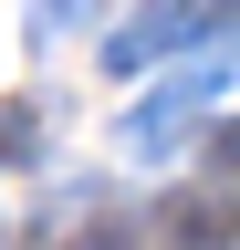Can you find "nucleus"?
Wrapping results in <instances>:
<instances>
[{"label": "nucleus", "instance_id": "nucleus-1", "mask_svg": "<svg viewBox=\"0 0 240 250\" xmlns=\"http://www.w3.org/2000/svg\"><path fill=\"white\" fill-rule=\"evenodd\" d=\"M219 83H240V31H219V42H209L198 62H177V73L146 94V104L126 115V146H136V156H167V146L188 136L209 104H219Z\"/></svg>", "mask_w": 240, "mask_h": 250}, {"label": "nucleus", "instance_id": "nucleus-2", "mask_svg": "<svg viewBox=\"0 0 240 250\" xmlns=\"http://www.w3.org/2000/svg\"><path fill=\"white\" fill-rule=\"evenodd\" d=\"M219 42V0H146V11L105 42L115 73H146V62H167V52H209Z\"/></svg>", "mask_w": 240, "mask_h": 250}, {"label": "nucleus", "instance_id": "nucleus-3", "mask_svg": "<svg viewBox=\"0 0 240 250\" xmlns=\"http://www.w3.org/2000/svg\"><path fill=\"white\" fill-rule=\"evenodd\" d=\"M167 250H230V229H240V208L219 198V188H198V198H167Z\"/></svg>", "mask_w": 240, "mask_h": 250}, {"label": "nucleus", "instance_id": "nucleus-4", "mask_svg": "<svg viewBox=\"0 0 240 250\" xmlns=\"http://www.w3.org/2000/svg\"><path fill=\"white\" fill-rule=\"evenodd\" d=\"M0 146H11V156L32 146V104H11V115H0Z\"/></svg>", "mask_w": 240, "mask_h": 250}, {"label": "nucleus", "instance_id": "nucleus-5", "mask_svg": "<svg viewBox=\"0 0 240 250\" xmlns=\"http://www.w3.org/2000/svg\"><path fill=\"white\" fill-rule=\"evenodd\" d=\"M219 167H230V177H240V125H219Z\"/></svg>", "mask_w": 240, "mask_h": 250}]
</instances>
